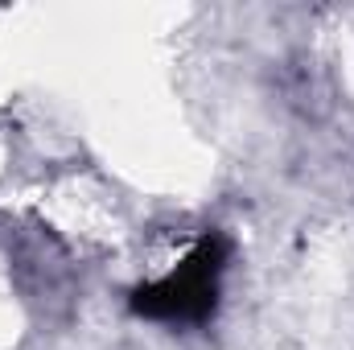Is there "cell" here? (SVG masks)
Wrapping results in <instances>:
<instances>
[{
  "label": "cell",
  "instance_id": "1",
  "mask_svg": "<svg viewBox=\"0 0 354 350\" xmlns=\"http://www.w3.org/2000/svg\"><path fill=\"white\" fill-rule=\"evenodd\" d=\"M223 272H227V239L202 235L165 276L132 288V313L165 326H202L218 309Z\"/></svg>",
  "mask_w": 354,
  "mask_h": 350
}]
</instances>
